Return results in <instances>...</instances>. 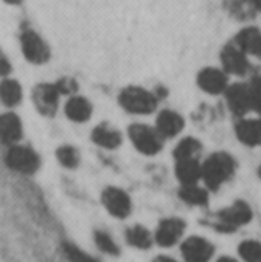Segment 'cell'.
Wrapping results in <instances>:
<instances>
[{
    "label": "cell",
    "instance_id": "obj_19",
    "mask_svg": "<svg viewBox=\"0 0 261 262\" xmlns=\"http://www.w3.org/2000/svg\"><path fill=\"white\" fill-rule=\"evenodd\" d=\"M175 175L182 186L197 184L200 180H203V164L198 163V160H182L177 161L175 166Z\"/></svg>",
    "mask_w": 261,
    "mask_h": 262
},
{
    "label": "cell",
    "instance_id": "obj_21",
    "mask_svg": "<svg viewBox=\"0 0 261 262\" xmlns=\"http://www.w3.org/2000/svg\"><path fill=\"white\" fill-rule=\"evenodd\" d=\"M202 152V144L197 138L188 137L183 138L174 149V158L175 161L182 160H198Z\"/></svg>",
    "mask_w": 261,
    "mask_h": 262
},
{
    "label": "cell",
    "instance_id": "obj_7",
    "mask_svg": "<svg viewBox=\"0 0 261 262\" xmlns=\"http://www.w3.org/2000/svg\"><path fill=\"white\" fill-rule=\"evenodd\" d=\"M20 46L29 63L42 64L49 60V48L45 40L32 29H23L20 34Z\"/></svg>",
    "mask_w": 261,
    "mask_h": 262
},
{
    "label": "cell",
    "instance_id": "obj_34",
    "mask_svg": "<svg viewBox=\"0 0 261 262\" xmlns=\"http://www.w3.org/2000/svg\"><path fill=\"white\" fill-rule=\"evenodd\" d=\"M217 262H238V261H235L234 258H229V256H225V258H220L218 261Z\"/></svg>",
    "mask_w": 261,
    "mask_h": 262
},
{
    "label": "cell",
    "instance_id": "obj_28",
    "mask_svg": "<svg viewBox=\"0 0 261 262\" xmlns=\"http://www.w3.org/2000/svg\"><path fill=\"white\" fill-rule=\"evenodd\" d=\"M55 86H57V89H58V92H60L62 95H69V97H72V95L75 94V91L78 89L75 80H74V78H69V77L60 78V80L55 83Z\"/></svg>",
    "mask_w": 261,
    "mask_h": 262
},
{
    "label": "cell",
    "instance_id": "obj_35",
    "mask_svg": "<svg viewBox=\"0 0 261 262\" xmlns=\"http://www.w3.org/2000/svg\"><path fill=\"white\" fill-rule=\"evenodd\" d=\"M6 3H9V5H18L22 0H5Z\"/></svg>",
    "mask_w": 261,
    "mask_h": 262
},
{
    "label": "cell",
    "instance_id": "obj_26",
    "mask_svg": "<svg viewBox=\"0 0 261 262\" xmlns=\"http://www.w3.org/2000/svg\"><path fill=\"white\" fill-rule=\"evenodd\" d=\"M55 155H57L58 163H60L63 167H66V169H74V167H77V164H78V161H80L78 152H77V149L72 147V146H62V147H58L57 152H55Z\"/></svg>",
    "mask_w": 261,
    "mask_h": 262
},
{
    "label": "cell",
    "instance_id": "obj_22",
    "mask_svg": "<svg viewBox=\"0 0 261 262\" xmlns=\"http://www.w3.org/2000/svg\"><path fill=\"white\" fill-rule=\"evenodd\" d=\"M0 97L6 107H14L22 101V86L15 80H3L0 86Z\"/></svg>",
    "mask_w": 261,
    "mask_h": 262
},
{
    "label": "cell",
    "instance_id": "obj_10",
    "mask_svg": "<svg viewBox=\"0 0 261 262\" xmlns=\"http://www.w3.org/2000/svg\"><path fill=\"white\" fill-rule=\"evenodd\" d=\"M197 84L198 88L209 94V95H220L225 94L226 89L229 88L228 83V74L225 69H218V68H212L208 66L205 69H202L197 75Z\"/></svg>",
    "mask_w": 261,
    "mask_h": 262
},
{
    "label": "cell",
    "instance_id": "obj_13",
    "mask_svg": "<svg viewBox=\"0 0 261 262\" xmlns=\"http://www.w3.org/2000/svg\"><path fill=\"white\" fill-rule=\"evenodd\" d=\"M185 232V223L178 218H168L160 223L157 233H155V241L162 247H172L174 244L178 243Z\"/></svg>",
    "mask_w": 261,
    "mask_h": 262
},
{
    "label": "cell",
    "instance_id": "obj_14",
    "mask_svg": "<svg viewBox=\"0 0 261 262\" xmlns=\"http://www.w3.org/2000/svg\"><path fill=\"white\" fill-rule=\"evenodd\" d=\"M183 127H185V120L175 111L165 109L157 115L155 129L160 132L163 138H174L183 130Z\"/></svg>",
    "mask_w": 261,
    "mask_h": 262
},
{
    "label": "cell",
    "instance_id": "obj_4",
    "mask_svg": "<svg viewBox=\"0 0 261 262\" xmlns=\"http://www.w3.org/2000/svg\"><path fill=\"white\" fill-rule=\"evenodd\" d=\"M251 220H252L251 207L245 201H235L231 207L217 213L214 227L220 232H234L238 227L249 224Z\"/></svg>",
    "mask_w": 261,
    "mask_h": 262
},
{
    "label": "cell",
    "instance_id": "obj_25",
    "mask_svg": "<svg viewBox=\"0 0 261 262\" xmlns=\"http://www.w3.org/2000/svg\"><path fill=\"white\" fill-rule=\"evenodd\" d=\"M238 253L245 262H261V243L249 239L238 246Z\"/></svg>",
    "mask_w": 261,
    "mask_h": 262
},
{
    "label": "cell",
    "instance_id": "obj_17",
    "mask_svg": "<svg viewBox=\"0 0 261 262\" xmlns=\"http://www.w3.org/2000/svg\"><path fill=\"white\" fill-rule=\"evenodd\" d=\"M235 45H238L248 55L261 58V31L258 28L249 26L242 29L235 37Z\"/></svg>",
    "mask_w": 261,
    "mask_h": 262
},
{
    "label": "cell",
    "instance_id": "obj_32",
    "mask_svg": "<svg viewBox=\"0 0 261 262\" xmlns=\"http://www.w3.org/2000/svg\"><path fill=\"white\" fill-rule=\"evenodd\" d=\"M152 262H178V261H175V259H172V258H169V256H158L157 259H154Z\"/></svg>",
    "mask_w": 261,
    "mask_h": 262
},
{
    "label": "cell",
    "instance_id": "obj_11",
    "mask_svg": "<svg viewBox=\"0 0 261 262\" xmlns=\"http://www.w3.org/2000/svg\"><path fill=\"white\" fill-rule=\"evenodd\" d=\"M103 204L106 210L115 218H126L132 209L129 196L117 187H108L103 192Z\"/></svg>",
    "mask_w": 261,
    "mask_h": 262
},
{
    "label": "cell",
    "instance_id": "obj_18",
    "mask_svg": "<svg viewBox=\"0 0 261 262\" xmlns=\"http://www.w3.org/2000/svg\"><path fill=\"white\" fill-rule=\"evenodd\" d=\"M22 121L20 118L12 114H3L2 120H0V134H2V143L6 146H14L17 144V141L22 138Z\"/></svg>",
    "mask_w": 261,
    "mask_h": 262
},
{
    "label": "cell",
    "instance_id": "obj_23",
    "mask_svg": "<svg viewBox=\"0 0 261 262\" xmlns=\"http://www.w3.org/2000/svg\"><path fill=\"white\" fill-rule=\"evenodd\" d=\"M126 239L128 244L135 247V249H149L152 244V236L149 233L148 229H145L143 226H132L131 229H128L126 232Z\"/></svg>",
    "mask_w": 261,
    "mask_h": 262
},
{
    "label": "cell",
    "instance_id": "obj_27",
    "mask_svg": "<svg viewBox=\"0 0 261 262\" xmlns=\"http://www.w3.org/2000/svg\"><path fill=\"white\" fill-rule=\"evenodd\" d=\"M95 244L102 252H105L108 255H117L118 253L117 244L114 243V239L106 232H95Z\"/></svg>",
    "mask_w": 261,
    "mask_h": 262
},
{
    "label": "cell",
    "instance_id": "obj_12",
    "mask_svg": "<svg viewBox=\"0 0 261 262\" xmlns=\"http://www.w3.org/2000/svg\"><path fill=\"white\" fill-rule=\"evenodd\" d=\"M182 253L186 262H209L214 255V247L205 238L191 236L183 243Z\"/></svg>",
    "mask_w": 261,
    "mask_h": 262
},
{
    "label": "cell",
    "instance_id": "obj_6",
    "mask_svg": "<svg viewBox=\"0 0 261 262\" xmlns=\"http://www.w3.org/2000/svg\"><path fill=\"white\" fill-rule=\"evenodd\" d=\"M226 104L229 111L237 117H245L248 112L254 111V97L249 83H234L225 92Z\"/></svg>",
    "mask_w": 261,
    "mask_h": 262
},
{
    "label": "cell",
    "instance_id": "obj_30",
    "mask_svg": "<svg viewBox=\"0 0 261 262\" xmlns=\"http://www.w3.org/2000/svg\"><path fill=\"white\" fill-rule=\"evenodd\" d=\"M65 252H66L68 258L74 262H97L95 259H92L89 255L83 253L82 250H78V249H75L72 246H65Z\"/></svg>",
    "mask_w": 261,
    "mask_h": 262
},
{
    "label": "cell",
    "instance_id": "obj_20",
    "mask_svg": "<svg viewBox=\"0 0 261 262\" xmlns=\"http://www.w3.org/2000/svg\"><path fill=\"white\" fill-rule=\"evenodd\" d=\"M91 138L92 141L103 147V149H115L122 144V135L118 130H115L114 127H111L109 124L103 123V124H98L92 134H91Z\"/></svg>",
    "mask_w": 261,
    "mask_h": 262
},
{
    "label": "cell",
    "instance_id": "obj_33",
    "mask_svg": "<svg viewBox=\"0 0 261 262\" xmlns=\"http://www.w3.org/2000/svg\"><path fill=\"white\" fill-rule=\"evenodd\" d=\"M251 3L257 11H261V0H251Z\"/></svg>",
    "mask_w": 261,
    "mask_h": 262
},
{
    "label": "cell",
    "instance_id": "obj_24",
    "mask_svg": "<svg viewBox=\"0 0 261 262\" xmlns=\"http://www.w3.org/2000/svg\"><path fill=\"white\" fill-rule=\"evenodd\" d=\"M178 196L191 206H203L208 201V192L205 189L198 187L197 184L182 186Z\"/></svg>",
    "mask_w": 261,
    "mask_h": 262
},
{
    "label": "cell",
    "instance_id": "obj_31",
    "mask_svg": "<svg viewBox=\"0 0 261 262\" xmlns=\"http://www.w3.org/2000/svg\"><path fill=\"white\" fill-rule=\"evenodd\" d=\"M9 71H11L9 61H8L5 57H2V75H3V77H6V75L9 74Z\"/></svg>",
    "mask_w": 261,
    "mask_h": 262
},
{
    "label": "cell",
    "instance_id": "obj_15",
    "mask_svg": "<svg viewBox=\"0 0 261 262\" xmlns=\"http://www.w3.org/2000/svg\"><path fill=\"white\" fill-rule=\"evenodd\" d=\"M235 135L240 143L249 147L261 144V118H242L235 124Z\"/></svg>",
    "mask_w": 261,
    "mask_h": 262
},
{
    "label": "cell",
    "instance_id": "obj_9",
    "mask_svg": "<svg viewBox=\"0 0 261 262\" xmlns=\"http://www.w3.org/2000/svg\"><path fill=\"white\" fill-rule=\"evenodd\" d=\"M220 60H222V64H223V69L226 71V74L243 77L251 69L248 54L235 43H231L222 49Z\"/></svg>",
    "mask_w": 261,
    "mask_h": 262
},
{
    "label": "cell",
    "instance_id": "obj_29",
    "mask_svg": "<svg viewBox=\"0 0 261 262\" xmlns=\"http://www.w3.org/2000/svg\"><path fill=\"white\" fill-rule=\"evenodd\" d=\"M249 84H251L252 97H254V111L261 118V77H255Z\"/></svg>",
    "mask_w": 261,
    "mask_h": 262
},
{
    "label": "cell",
    "instance_id": "obj_2",
    "mask_svg": "<svg viewBox=\"0 0 261 262\" xmlns=\"http://www.w3.org/2000/svg\"><path fill=\"white\" fill-rule=\"evenodd\" d=\"M157 95L140 86H128L118 94V104L132 115H149L157 109Z\"/></svg>",
    "mask_w": 261,
    "mask_h": 262
},
{
    "label": "cell",
    "instance_id": "obj_3",
    "mask_svg": "<svg viewBox=\"0 0 261 262\" xmlns=\"http://www.w3.org/2000/svg\"><path fill=\"white\" fill-rule=\"evenodd\" d=\"M129 140L132 141L134 147L143 154V155H155L163 147V137L155 127H151L148 124L135 123L131 124L128 129Z\"/></svg>",
    "mask_w": 261,
    "mask_h": 262
},
{
    "label": "cell",
    "instance_id": "obj_16",
    "mask_svg": "<svg viewBox=\"0 0 261 262\" xmlns=\"http://www.w3.org/2000/svg\"><path fill=\"white\" fill-rule=\"evenodd\" d=\"M65 115L74 123H85L92 115V104L85 97L72 95L65 104Z\"/></svg>",
    "mask_w": 261,
    "mask_h": 262
},
{
    "label": "cell",
    "instance_id": "obj_5",
    "mask_svg": "<svg viewBox=\"0 0 261 262\" xmlns=\"http://www.w3.org/2000/svg\"><path fill=\"white\" fill-rule=\"evenodd\" d=\"M5 161L9 169H12L14 172H18V173H25V175L34 173L40 166L38 155L31 147L20 146V144L9 146V149L5 155Z\"/></svg>",
    "mask_w": 261,
    "mask_h": 262
},
{
    "label": "cell",
    "instance_id": "obj_1",
    "mask_svg": "<svg viewBox=\"0 0 261 262\" xmlns=\"http://www.w3.org/2000/svg\"><path fill=\"white\" fill-rule=\"evenodd\" d=\"M235 160L226 152H215L203 163V181L208 189L218 190L235 173Z\"/></svg>",
    "mask_w": 261,
    "mask_h": 262
},
{
    "label": "cell",
    "instance_id": "obj_8",
    "mask_svg": "<svg viewBox=\"0 0 261 262\" xmlns=\"http://www.w3.org/2000/svg\"><path fill=\"white\" fill-rule=\"evenodd\" d=\"M60 95L55 83H40L32 91V103L42 115L52 117L58 109Z\"/></svg>",
    "mask_w": 261,
    "mask_h": 262
},
{
    "label": "cell",
    "instance_id": "obj_36",
    "mask_svg": "<svg viewBox=\"0 0 261 262\" xmlns=\"http://www.w3.org/2000/svg\"><path fill=\"white\" fill-rule=\"evenodd\" d=\"M260 175H261V166H260Z\"/></svg>",
    "mask_w": 261,
    "mask_h": 262
}]
</instances>
